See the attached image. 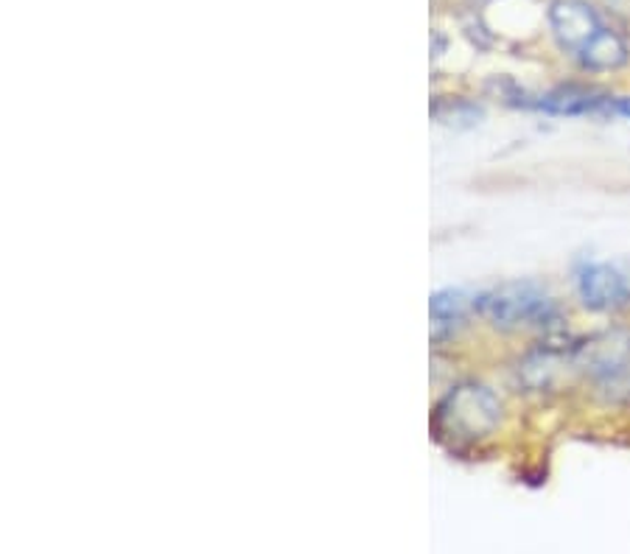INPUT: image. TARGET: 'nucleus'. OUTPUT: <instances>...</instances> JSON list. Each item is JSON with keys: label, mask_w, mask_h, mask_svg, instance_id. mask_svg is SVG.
Instances as JSON below:
<instances>
[{"label": "nucleus", "mask_w": 630, "mask_h": 554, "mask_svg": "<svg viewBox=\"0 0 630 554\" xmlns=\"http://www.w3.org/2000/svg\"><path fill=\"white\" fill-rule=\"evenodd\" d=\"M502 423V404L483 384L465 381L435 409V434L451 445H474L490 437Z\"/></svg>", "instance_id": "1"}, {"label": "nucleus", "mask_w": 630, "mask_h": 554, "mask_svg": "<svg viewBox=\"0 0 630 554\" xmlns=\"http://www.w3.org/2000/svg\"><path fill=\"white\" fill-rule=\"evenodd\" d=\"M476 311L499 330H544L560 320L555 297L535 280H510L476 294Z\"/></svg>", "instance_id": "2"}, {"label": "nucleus", "mask_w": 630, "mask_h": 554, "mask_svg": "<svg viewBox=\"0 0 630 554\" xmlns=\"http://www.w3.org/2000/svg\"><path fill=\"white\" fill-rule=\"evenodd\" d=\"M578 297L589 311L608 314L630 305V255L614 261H589L578 269Z\"/></svg>", "instance_id": "3"}, {"label": "nucleus", "mask_w": 630, "mask_h": 554, "mask_svg": "<svg viewBox=\"0 0 630 554\" xmlns=\"http://www.w3.org/2000/svg\"><path fill=\"white\" fill-rule=\"evenodd\" d=\"M569 364L592 378L608 381L630 370V330L608 328L574 345Z\"/></svg>", "instance_id": "4"}, {"label": "nucleus", "mask_w": 630, "mask_h": 554, "mask_svg": "<svg viewBox=\"0 0 630 554\" xmlns=\"http://www.w3.org/2000/svg\"><path fill=\"white\" fill-rule=\"evenodd\" d=\"M549 26H552L558 46L574 53L583 51L605 28L603 23H599L597 12H594L585 0H552V7H549Z\"/></svg>", "instance_id": "5"}, {"label": "nucleus", "mask_w": 630, "mask_h": 554, "mask_svg": "<svg viewBox=\"0 0 630 554\" xmlns=\"http://www.w3.org/2000/svg\"><path fill=\"white\" fill-rule=\"evenodd\" d=\"M533 107L552 116H589V112H599L603 107H611V98L605 93L592 91V87H560V91L540 96L533 101Z\"/></svg>", "instance_id": "6"}, {"label": "nucleus", "mask_w": 630, "mask_h": 554, "mask_svg": "<svg viewBox=\"0 0 630 554\" xmlns=\"http://www.w3.org/2000/svg\"><path fill=\"white\" fill-rule=\"evenodd\" d=\"M628 46H625V39L619 37L617 32L611 28H603L597 37L578 53L580 65L589 68V71H617L628 62Z\"/></svg>", "instance_id": "7"}, {"label": "nucleus", "mask_w": 630, "mask_h": 554, "mask_svg": "<svg viewBox=\"0 0 630 554\" xmlns=\"http://www.w3.org/2000/svg\"><path fill=\"white\" fill-rule=\"evenodd\" d=\"M476 311V297L471 300L463 289H445L438 291V294L431 297V328H435V336H445L451 330L457 328L463 323L468 311Z\"/></svg>", "instance_id": "8"}, {"label": "nucleus", "mask_w": 630, "mask_h": 554, "mask_svg": "<svg viewBox=\"0 0 630 554\" xmlns=\"http://www.w3.org/2000/svg\"><path fill=\"white\" fill-rule=\"evenodd\" d=\"M435 116L443 123H451V127H454V123H457V127L460 123L471 127V123H476V118H483V110L468 101H445L435 107Z\"/></svg>", "instance_id": "9"}, {"label": "nucleus", "mask_w": 630, "mask_h": 554, "mask_svg": "<svg viewBox=\"0 0 630 554\" xmlns=\"http://www.w3.org/2000/svg\"><path fill=\"white\" fill-rule=\"evenodd\" d=\"M614 110L619 112V116H625V118H630V96L628 98H619L617 104H614Z\"/></svg>", "instance_id": "10"}]
</instances>
